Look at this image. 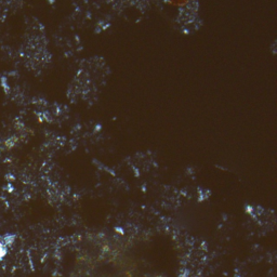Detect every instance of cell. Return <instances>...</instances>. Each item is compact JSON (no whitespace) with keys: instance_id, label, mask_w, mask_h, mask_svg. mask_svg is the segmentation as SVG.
<instances>
[{"instance_id":"1","label":"cell","mask_w":277,"mask_h":277,"mask_svg":"<svg viewBox=\"0 0 277 277\" xmlns=\"http://www.w3.org/2000/svg\"><path fill=\"white\" fill-rule=\"evenodd\" d=\"M190 0H167V3H169L170 6H174V7H179V8H183L186 7L189 4Z\"/></svg>"},{"instance_id":"2","label":"cell","mask_w":277,"mask_h":277,"mask_svg":"<svg viewBox=\"0 0 277 277\" xmlns=\"http://www.w3.org/2000/svg\"><path fill=\"white\" fill-rule=\"evenodd\" d=\"M6 251H7V243L0 240V261L3 259L4 256H6Z\"/></svg>"}]
</instances>
